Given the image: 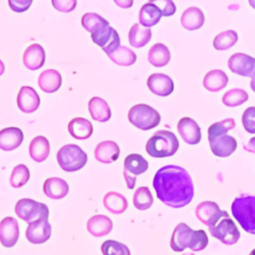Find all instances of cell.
<instances>
[{"label":"cell","mask_w":255,"mask_h":255,"mask_svg":"<svg viewBox=\"0 0 255 255\" xmlns=\"http://www.w3.org/2000/svg\"><path fill=\"white\" fill-rule=\"evenodd\" d=\"M157 198L172 208L186 206L194 196V186L187 170L178 165L160 167L152 180Z\"/></svg>","instance_id":"cell-1"},{"label":"cell","mask_w":255,"mask_h":255,"mask_svg":"<svg viewBox=\"0 0 255 255\" xmlns=\"http://www.w3.org/2000/svg\"><path fill=\"white\" fill-rule=\"evenodd\" d=\"M207 244L208 237L204 230H192L183 222L174 228L170 239V247L175 252H181L185 248H189L192 251H200Z\"/></svg>","instance_id":"cell-2"},{"label":"cell","mask_w":255,"mask_h":255,"mask_svg":"<svg viewBox=\"0 0 255 255\" xmlns=\"http://www.w3.org/2000/svg\"><path fill=\"white\" fill-rule=\"evenodd\" d=\"M231 212L244 231L255 234V195L240 194L233 200Z\"/></svg>","instance_id":"cell-3"},{"label":"cell","mask_w":255,"mask_h":255,"mask_svg":"<svg viewBox=\"0 0 255 255\" xmlns=\"http://www.w3.org/2000/svg\"><path fill=\"white\" fill-rule=\"evenodd\" d=\"M179 146L177 137L172 131L161 129L156 131L146 142L145 150L152 157H167L173 155Z\"/></svg>","instance_id":"cell-4"},{"label":"cell","mask_w":255,"mask_h":255,"mask_svg":"<svg viewBox=\"0 0 255 255\" xmlns=\"http://www.w3.org/2000/svg\"><path fill=\"white\" fill-rule=\"evenodd\" d=\"M88 160L87 153L77 144H65L57 152L60 167L68 172L80 170Z\"/></svg>","instance_id":"cell-5"},{"label":"cell","mask_w":255,"mask_h":255,"mask_svg":"<svg viewBox=\"0 0 255 255\" xmlns=\"http://www.w3.org/2000/svg\"><path fill=\"white\" fill-rule=\"evenodd\" d=\"M128 121L135 128L147 130L158 126L160 122L159 113L145 104H138L128 111Z\"/></svg>","instance_id":"cell-6"},{"label":"cell","mask_w":255,"mask_h":255,"mask_svg":"<svg viewBox=\"0 0 255 255\" xmlns=\"http://www.w3.org/2000/svg\"><path fill=\"white\" fill-rule=\"evenodd\" d=\"M15 213L18 217L27 223H30L38 219L48 218L49 208L42 202H38L30 198H22L16 203Z\"/></svg>","instance_id":"cell-7"},{"label":"cell","mask_w":255,"mask_h":255,"mask_svg":"<svg viewBox=\"0 0 255 255\" xmlns=\"http://www.w3.org/2000/svg\"><path fill=\"white\" fill-rule=\"evenodd\" d=\"M208 229L213 237L226 245H233L240 238V232L236 224L229 217H222L217 223L209 226Z\"/></svg>","instance_id":"cell-8"},{"label":"cell","mask_w":255,"mask_h":255,"mask_svg":"<svg viewBox=\"0 0 255 255\" xmlns=\"http://www.w3.org/2000/svg\"><path fill=\"white\" fill-rule=\"evenodd\" d=\"M91 38L95 44L100 46L108 55L120 46V36L118 32L107 23L91 33Z\"/></svg>","instance_id":"cell-9"},{"label":"cell","mask_w":255,"mask_h":255,"mask_svg":"<svg viewBox=\"0 0 255 255\" xmlns=\"http://www.w3.org/2000/svg\"><path fill=\"white\" fill-rule=\"evenodd\" d=\"M196 218L206 226H211L217 223L222 217H229L228 212L220 210L217 203L213 201H203L196 206Z\"/></svg>","instance_id":"cell-10"},{"label":"cell","mask_w":255,"mask_h":255,"mask_svg":"<svg viewBox=\"0 0 255 255\" xmlns=\"http://www.w3.org/2000/svg\"><path fill=\"white\" fill-rule=\"evenodd\" d=\"M228 68L237 75L255 77V58L244 53H235L228 60Z\"/></svg>","instance_id":"cell-11"},{"label":"cell","mask_w":255,"mask_h":255,"mask_svg":"<svg viewBox=\"0 0 255 255\" xmlns=\"http://www.w3.org/2000/svg\"><path fill=\"white\" fill-rule=\"evenodd\" d=\"M51 233L52 227L48 218H42L29 223L26 229V238L33 244H42L51 237Z\"/></svg>","instance_id":"cell-12"},{"label":"cell","mask_w":255,"mask_h":255,"mask_svg":"<svg viewBox=\"0 0 255 255\" xmlns=\"http://www.w3.org/2000/svg\"><path fill=\"white\" fill-rule=\"evenodd\" d=\"M146 85L151 93L160 97L169 96L174 89L171 78L161 73L151 74L147 79Z\"/></svg>","instance_id":"cell-13"},{"label":"cell","mask_w":255,"mask_h":255,"mask_svg":"<svg viewBox=\"0 0 255 255\" xmlns=\"http://www.w3.org/2000/svg\"><path fill=\"white\" fill-rule=\"evenodd\" d=\"M177 130L182 139L188 144H197L201 139V130L198 124L190 118H182L177 124Z\"/></svg>","instance_id":"cell-14"},{"label":"cell","mask_w":255,"mask_h":255,"mask_svg":"<svg viewBox=\"0 0 255 255\" xmlns=\"http://www.w3.org/2000/svg\"><path fill=\"white\" fill-rule=\"evenodd\" d=\"M208 141L212 153L219 157H227L231 155L237 147L236 139L226 133L208 139Z\"/></svg>","instance_id":"cell-15"},{"label":"cell","mask_w":255,"mask_h":255,"mask_svg":"<svg viewBox=\"0 0 255 255\" xmlns=\"http://www.w3.org/2000/svg\"><path fill=\"white\" fill-rule=\"evenodd\" d=\"M19 238V225L15 218L5 217L0 222V242L4 247H13Z\"/></svg>","instance_id":"cell-16"},{"label":"cell","mask_w":255,"mask_h":255,"mask_svg":"<svg viewBox=\"0 0 255 255\" xmlns=\"http://www.w3.org/2000/svg\"><path fill=\"white\" fill-rule=\"evenodd\" d=\"M17 106L23 113H33L40 106L39 95L33 88L23 86L17 96Z\"/></svg>","instance_id":"cell-17"},{"label":"cell","mask_w":255,"mask_h":255,"mask_svg":"<svg viewBox=\"0 0 255 255\" xmlns=\"http://www.w3.org/2000/svg\"><path fill=\"white\" fill-rule=\"evenodd\" d=\"M24 139L23 131L19 128L10 127L0 130V148L10 151L20 146Z\"/></svg>","instance_id":"cell-18"},{"label":"cell","mask_w":255,"mask_h":255,"mask_svg":"<svg viewBox=\"0 0 255 255\" xmlns=\"http://www.w3.org/2000/svg\"><path fill=\"white\" fill-rule=\"evenodd\" d=\"M45 63V51L39 44L30 45L23 54V64L29 70L36 71Z\"/></svg>","instance_id":"cell-19"},{"label":"cell","mask_w":255,"mask_h":255,"mask_svg":"<svg viewBox=\"0 0 255 255\" xmlns=\"http://www.w3.org/2000/svg\"><path fill=\"white\" fill-rule=\"evenodd\" d=\"M120 156V147L113 140L100 142L95 148V158L103 163H112Z\"/></svg>","instance_id":"cell-20"},{"label":"cell","mask_w":255,"mask_h":255,"mask_svg":"<svg viewBox=\"0 0 255 255\" xmlns=\"http://www.w3.org/2000/svg\"><path fill=\"white\" fill-rule=\"evenodd\" d=\"M43 191L49 198L61 199L68 194L69 185L66 180L60 177H50L45 180Z\"/></svg>","instance_id":"cell-21"},{"label":"cell","mask_w":255,"mask_h":255,"mask_svg":"<svg viewBox=\"0 0 255 255\" xmlns=\"http://www.w3.org/2000/svg\"><path fill=\"white\" fill-rule=\"evenodd\" d=\"M38 85L45 93H55L62 85V77L58 71L48 69L40 74L38 78Z\"/></svg>","instance_id":"cell-22"},{"label":"cell","mask_w":255,"mask_h":255,"mask_svg":"<svg viewBox=\"0 0 255 255\" xmlns=\"http://www.w3.org/2000/svg\"><path fill=\"white\" fill-rule=\"evenodd\" d=\"M87 229L95 237H103L113 229L112 220L106 215H95L87 222Z\"/></svg>","instance_id":"cell-23"},{"label":"cell","mask_w":255,"mask_h":255,"mask_svg":"<svg viewBox=\"0 0 255 255\" xmlns=\"http://www.w3.org/2000/svg\"><path fill=\"white\" fill-rule=\"evenodd\" d=\"M89 112L93 120L105 123L112 117L111 109L108 103L100 97H94L89 102Z\"/></svg>","instance_id":"cell-24"},{"label":"cell","mask_w":255,"mask_h":255,"mask_svg":"<svg viewBox=\"0 0 255 255\" xmlns=\"http://www.w3.org/2000/svg\"><path fill=\"white\" fill-rule=\"evenodd\" d=\"M204 14L197 7L187 8L181 15L180 22L183 28L189 31L197 30L204 24Z\"/></svg>","instance_id":"cell-25"},{"label":"cell","mask_w":255,"mask_h":255,"mask_svg":"<svg viewBox=\"0 0 255 255\" xmlns=\"http://www.w3.org/2000/svg\"><path fill=\"white\" fill-rule=\"evenodd\" d=\"M70 134L76 139H87L93 133V125L84 118H75L68 125Z\"/></svg>","instance_id":"cell-26"},{"label":"cell","mask_w":255,"mask_h":255,"mask_svg":"<svg viewBox=\"0 0 255 255\" xmlns=\"http://www.w3.org/2000/svg\"><path fill=\"white\" fill-rule=\"evenodd\" d=\"M162 16L159 8L153 3L147 2L143 4L138 13V21L144 27H151L156 25Z\"/></svg>","instance_id":"cell-27"},{"label":"cell","mask_w":255,"mask_h":255,"mask_svg":"<svg viewBox=\"0 0 255 255\" xmlns=\"http://www.w3.org/2000/svg\"><path fill=\"white\" fill-rule=\"evenodd\" d=\"M50 153V143L43 135L34 137L29 145V154L31 158L37 162L44 161Z\"/></svg>","instance_id":"cell-28"},{"label":"cell","mask_w":255,"mask_h":255,"mask_svg":"<svg viewBox=\"0 0 255 255\" xmlns=\"http://www.w3.org/2000/svg\"><path fill=\"white\" fill-rule=\"evenodd\" d=\"M151 39V30L139 23L131 26L128 32V42L134 48H141L145 46Z\"/></svg>","instance_id":"cell-29"},{"label":"cell","mask_w":255,"mask_h":255,"mask_svg":"<svg viewBox=\"0 0 255 255\" xmlns=\"http://www.w3.org/2000/svg\"><path fill=\"white\" fill-rule=\"evenodd\" d=\"M227 83L228 77L221 70H211L203 79V87L209 92H219L226 87Z\"/></svg>","instance_id":"cell-30"},{"label":"cell","mask_w":255,"mask_h":255,"mask_svg":"<svg viewBox=\"0 0 255 255\" xmlns=\"http://www.w3.org/2000/svg\"><path fill=\"white\" fill-rule=\"evenodd\" d=\"M147 59L154 67H164L170 61V52L165 45L156 43L149 49Z\"/></svg>","instance_id":"cell-31"},{"label":"cell","mask_w":255,"mask_h":255,"mask_svg":"<svg viewBox=\"0 0 255 255\" xmlns=\"http://www.w3.org/2000/svg\"><path fill=\"white\" fill-rule=\"evenodd\" d=\"M103 202L104 206L113 214H121L128 208L127 198L123 194L115 191L108 192L105 195Z\"/></svg>","instance_id":"cell-32"},{"label":"cell","mask_w":255,"mask_h":255,"mask_svg":"<svg viewBox=\"0 0 255 255\" xmlns=\"http://www.w3.org/2000/svg\"><path fill=\"white\" fill-rule=\"evenodd\" d=\"M148 168L147 160L138 153L128 154L124 161V170L129 174L139 175L145 172Z\"/></svg>","instance_id":"cell-33"},{"label":"cell","mask_w":255,"mask_h":255,"mask_svg":"<svg viewBox=\"0 0 255 255\" xmlns=\"http://www.w3.org/2000/svg\"><path fill=\"white\" fill-rule=\"evenodd\" d=\"M109 58L116 63L119 66H131L136 61V55L135 53L128 48L127 46H119L116 50H114L112 53L108 54Z\"/></svg>","instance_id":"cell-34"},{"label":"cell","mask_w":255,"mask_h":255,"mask_svg":"<svg viewBox=\"0 0 255 255\" xmlns=\"http://www.w3.org/2000/svg\"><path fill=\"white\" fill-rule=\"evenodd\" d=\"M238 41V35L234 30H227L219 33L213 40V47L216 50H227L234 46Z\"/></svg>","instance_id":"cell-35"},{"label":"cell","mask_w":255,"mask_h":255,"mask_svg":"<svg viewBox=\"0 0 255 255\" xmlns=\"http://www.w3.org/2000/svg\"><path fill=\"white\" fill-rule=\"evenodd\" d=\"M153 203V197L148 187L141 186L133 194V205L139 210L148 209Z\"/></svg>","instance_id":"cell-36"},{"label":"cell","mask_w":255,"mask_h":255,"mask_svg":"<svg viewBox=\"0 0 255 255\" xmlns=\"http://www.w3.org/2000/svg\"><path fill=\"white\" fill-rule=\"evenodd\" d=\"M248 94L242 89H232L227 91L222 97V103L230 108L238 107L248 100Z\"/></svg>","instance_id":"cell-37"},{"label":"cell","mask_w":255,"mask_h":255,"mask_svg":"<svg viewBox=\"0 0 255 255\" xmlns=\"http://www.w3.org/2000/svg\"><path fill=\"white\" fill-rule=\"evenodd\" d=\"M30 178V171L25 164L16 165L10 176V184L14 188H19L25 185Z\"/></svg>","instance_id":"cell-38"},{"label":"cell","mask_w":255,"mask_h":255,"mask_svg":"<svg viewBox=\"0 0 255 255\" xmlns=\"http://www.w3.org/2000/svg\"><path fill=\"white\" fill-rule=\"evenodd\" d=\"M234 128H235V121L232 118L225 119L220 122L214 123L208 128V130H207L208 139L225 134L228 130H231Z\"/></svg>","instance_id":"cell-39"},{"label":"cell","mask_w":255,"mask_h":255,"mask_svg":"<svg viewBox=\"0 0 255 255\" xmlns=\"http://www.w3.org/2000/svg\"><path fill=\"white\" fill-rule=\"evenodd\" d=\"M102 253L105 255H129L128 248L116 240H107L102 244Z\"/></svg>","instance_id":"cell-40"},{"label":"cell","mask_w":255,"mask_h":255,"mask_svg":"<svg viewBox=\"0 0 255 255\" xmlns=\"http://www.w3.org/2000/svg\"><path fill=\"white\" fill-rule=\"evenodd\" d=\"M107 23H109L108 20L97 13H86L82 17V26L90 33Z\"/></svg>","instance_id":"cell-41"},{"label":"cell","mask_w":255,"mask_h":255,"mask_svg":"<svg viewBox=\"0 0 255 255\" xmlns=\"http://www.w3.org/2000/svg\"><path fill=\"white\" fill-rule=\"evenodd\" d=\"M242 124L247 132L255 133V107H249L244 111Z\"/></svg>","instance_id":"cell-42"},{"label":"cell","mask_w":255,"mask_h":255,"mask_svg":"<svg viewBox=\"0 0 255 255\" xmlns=\"http://www.w3.org/2000/svg\"><path fill=\"white\" fill-rule=\"evenodd\" d=\"M148 2L156 5L161 11L162 16L165 17L172 16L176 11L175 4L173 3L172 0H148Z\"/></svg>","instance_id":"cell-43"},{"label":"cell","mask_w":255,"mask_h":255,"mask_svg":"<svg viewBox=\"0 0 255 255\" xmlns=\"http://www.w3.org/2000/svg\"><path fill=\"white\" fill-rule=\"evenodd\" d=\"M53 7L64 13L72 12L77 6V0H51Z\"/></svg>","instance_id":"cell-44"},{"label":"cell","mask_w":255,"mask_h":255,"mask_svg":"<svg viewBox=\"0 0 255 255\" xmlns=\"http://www.w3.org/2000/svg\"><path fill=\"white\" fill-rule=\"evenodd\" d=\"M33 0H8V4L9 7L17 13H22L27 11L31 4H32Z\"/></svg>","instance_id":"cell-45"},{"label":"cell","mask_w":255,"mask_h":255,"mask_svg":"<svg viewBox=\"0 0 255 255\" xmlns=\"http://www.w3.org/2000/svg\"><path fill=\"white\" fill-rule=\"evenodd\" d=\"M124 177L126 179V182H127V185H128V188L129 189H132L135 185V180H136V176L133 175V174H129L128 172L125 171L124 170Z\"/></svg>","instance_id":"cell-46"},{"label":"cell","mask_w":255,"mask_h":255,"mask_svg":"<svg viewBox=\"0 0 255 255\" xmlns=\"http://www.w3.org/2000/svg\"><path fill=\"white\" fill-rule=\"evenodd\" d=\"M114 2L121 8L128 9L130 8L133 4V0H114Z\"/></svg>","instance_id":"cell-47"},{"label":"cell","mask_w":255,"mask_h":255,"mask_svg":"<svg viewBox=\"0 0 255 255\" xmlns=\"http://www.w3.org/2000/svg\"><path fill=\"white\" fill-rule=\"evenodd\" d=\"M244 149L249 151V152H252V153H255V136L250 138L249 141L243 145Z\"/></svg>","instance_id":"cell-48"},{"label":"cell","mask_w":255,"mask_h":255,"mask_svg":"<svg viewBox=\"0 0 255 255\" xmlns=\"http://www.w3.org/2000/svg\"><path fill=\"white\" fill-rule=\"evenodd\" d=\"M250 87L252 89L253 92H255V77H252L251 78V81H250Z\"/></svg>","instance_id":"cell-49"},{"label":"cell","mask_w":255,"mask_h":255,"mask_svg":"<svg viewBox=\"0 0 255 255\" xmlns=\"http://www.w3.org/2000/svg\"><path fill=\"white\" fill-rule=\"evenodd\" d=\"M4 71H5V66H4V63H3V62L0 60V76H2V75H3Z\"/></svg>","instance_id":"cell-50"},{"label":"cell","mask_w":255,"mask_h":255,"mask_svg":"<svg viewBox=\"0 0 255 255\" xmlns=\"http://www.w3.org/2000/svg\"><path fill=\"white\" fill-rule=\"evenodd\" d=\"M248 2H249V5H250L253 9H255V0H248Z\"/></svg>","instance_id":"cell-51"}]
</instances>
